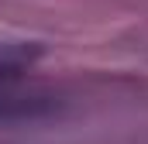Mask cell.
I'll list each match as a JSON object with an SVG mask.
<instances>
[{
  "instance_id": "obj_1",
  "label": "cell",
  "mask_w": 148,
  "mask_h": 144,
  "mask_svg": "<svg viewBox=\"0 0 148 144\" xmlns=\"http://www.w3.org/2000/svg\"><path fill=\"white\" fill-rule=\"evenodd\" d=\"M41 107H48L45 96H35L31 89H17L10 82H0V117H31Z\"/></svg>"
}]
</instances>
